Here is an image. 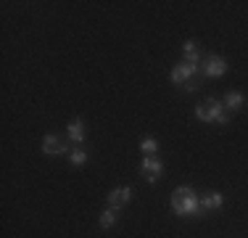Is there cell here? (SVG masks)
Returning a JSON list of instances; mask_svg holds the SVG:
<instances>
[{
  "mask_svg": "<svg viewBox=\"0 0 248 238\" xmlns=\"http://www.w3.org/2000/svg\"><path fill=\"white\" fill-rule=\"evenodd\" d=\"M193 74H196V67H190V64H177L172 69V82L174 85H187L193 80Z\"/></svg>",
  "mask_w": 248,
  "mask_h": 238,
  "instance_id": "5b68a950",
  "label": "cell"
},
{
  "mask_svg": "<svg viewBox=\"0 0 248 238\" xmlns=\"http://www.w3.org/2000/svg\"><path fill=\"white\" fill-rule=\"evenodd\" d=\"M172 209L177 214H196L201 209V199L196 196V190H193V188L180 186L172 193Z\"/></svg>",
  "mask_w": 248,
  "mask_h": 238,
  "instance_id": "6da1fadb",
  "label": "cell"
},
{
  "mask_svg": "<svg viewBox=\"0 0 248 238\" xmlns=\"http://www.w3.org/2000/svg\"><path fill=\"white\" fill-rule=\"evenodd\" d=\"M140 151H145V156H148V153H156L158 151V143L151 140V138H145V140H140Z\"/></svg>",
  "mask_w": 248,
  "mask_h": 238,
  "instance_id": "7c38bea8",
  "label": "cell"
},
{
  "mask_svg": "<svg viewBox=\"0 0 248 238\" xmlns=\"http://www.w3.org/2000/svg\"><path fill=\"white\" fill-rule=\"evenodd\" d=\"M196 117L201 122H217V124H227V114H224V103H219L217 98H206L203 103H198Z\"/></svg>",
  "mask_w": 248,
  "mask_h": 238,
  "instance_id": "7a4b0ae2",
  "label": "cell"
},
{
  "mask_svg": "<svg viewBox=\"0 0 248 238\" xmlns=\"http://www.w3.org/2000/svg\"><path fill=\"white\" fill-rule=\"evenodd\" d=\"M66 133H69V138H72L74 143H82V140H85V124H82L79 119H74V122L69 124Z\"/></svg>",
  "mask_w": 248,
  "mask_h": 238,
  "instance_id": "9c48e42d",
  "label": "cell"
},
{
  "mask_svg": "<svg viewBox=\"0 0 248 238\" xmlns=\"http://www.w3.org/2000/svg\"><path fill=\"white\" fill-rule=\"evenodd\" d=\"M63 151V143L56 138V135H45L43 138V153H48V156H56V153Z\"/></svg>",
  "mask_w": 248,
  "mask_h": 238,
  "instance_id": "52a82bcc",
  "label": "cell"
},
{
  "mask_svg": "<svg viewBox=\"0 0 248 238\" xmlns=\"http://www.w3.org/2000/svg\"><path fill=\"white\" fill-rule=\"evenodd\" d=\"M98 222H100V228H111V225L116 222V212H114V209L103 212V214H100V220H98Z\"/></svg>",
  "mask_w": 248,
  "mask_h": 238,
  "instance_id": "8fae6325",
  "label": "cell"
},
{
  "mask_svg": "<svg viewBox=\"0 0 248 238\" xmlns=\"http://www.w3.org/2000/svg\"><path fill=\"white\" fill-rule=\"evenodd\" d=\"M243 103H246L243 93H227V98H224V109H240Z\"/></svg>",
  "mask_w": 248,
  "mask_h": 238,
  "instance_id": "30bf717a",
  "label": "cell"
},
{
  "mask_svg": "<svg viewBox=\"0 0 248 238\" xmlns=\"http://www.w3.org/2000/svg\"><path fill=\"white\" fill-rule=\"evenodd\" d=\"M69 159H72V162H74L77 167H82V164H85V162H87V153H85V151H82V148H74V151H72V153H69Z\"/></svg>",
  "mask_w": 248,
  "mask_h": 238,
  "instance_id": "4fadbf2b",
  "label": "cell"
},
{
  "mask_svg": "<svg viewBox=\"0 0 248 238\" xmlns=\"http://www.w3.org/2000/svg\"><path fill=\"white\" fill-rule=\"evenodd\" d=\"M182 53H185V56H193V53H198V45L193 43V40H187V43L182 45Z\"/></svg>",
  "mask_w": 248,
  "mask_h": 238,
  "instance_id": "5bb4252c",
  "label": "cell"
},
{
  "mask_svg": "<svg viewBox=\"0 0 248 238\" xmlns=\"http://www.w3.org/2000/svg\"><path fill=\"white\" fill-rule=\"evenodd\" d=\"M161 170H164V164L156 153H148V156H143V162H140V172L145 175L148 183H156L158 175H161Z\"/></svg>",
  "mask_w": 248,
  "mask_h": 238,
  "instance_id": "3957f363",
  "label": "cell"
},
{
  "mask_svg": "<svg viewBox=\"0 0 248 238\" xmlns=\"http://www.w3.org/2000/svg\"><path fill=\"white\" fill-rule=\"evenodd\" d=\"M129 196H132V188H127V186L111 190V193H108V206H111L114 212H116V209H122V206L129 201Z\"/></svg>",
  "mask_w": 248,
  "mask_h": 238,
  "instance_id": "8992f818",
  "label": "cell"
},
{
  "mask_svg": "<svg viewBox=\"0 0 248 238\" xmlns=\"http://www.w3.org/2000/svg\"><path fill=\"white\" fill-rule=\"evenodd\" d=\"M224 71H227V61H224L222 56H209L203 61V74L206 77H214L217 80V77H222Z\"/></svg>",
  "mask_w": 248,
  "mask_h": 238,
  "instance_id": "277c9868",
  "label": "cell"
},
{
  "mask_svg": "<svg viewBox=\"0 0 248 238\" xmlns=\"http://www.w3.org/2000/svg\"><path fill=\"white\" fill-rule=\"evenodd\" d=\"M222 206V193H206L203 199H201V209H219Z\"/></svg>",
  "mask_w": 248,
  "mask_h": 238,
  "instance_id": "ba28073f",
  "label": "cell"
}]
</instances>
